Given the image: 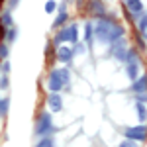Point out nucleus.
I'll use <instances>...</instances> for the list:
<instances>
[{
    "label": "nucleus",
    "mask_w": 147,
    "mask_h": 147,
    "mask_svg": "<svg viewBox=\"0 0 147 147\" xmlns=\"http://www.w3.org/2000/svg\"><path fill=\"white\" fill-rule=\"evenodd\" d=\"M114 28H116L114 22H110V20H100V22L96 24V28H94V34L98 35L100 39H104V41H112Z\"/></svg>",
    "instance_id": "nucleus-1"
},
{
    "label": "nucleus",
    "mask_w": 147,
    "mask_h": 147,
    "mask_svg": "<svg viewBox=\"0 0 147 147\" xmlns=\"http://www.w3.org/2000/svg\"><path fill=\"white\" fill-rule=\"evenodd\" d=\"M124 134L127 139H134V141H143L147 137V129L143 125H139V127H125Z\"/></svg>",
    "instance_id": "nucleus-2"
},
{
    "label": "nucleus",
    "mask_w": 147,
    "mask_h": 147,
    "mask_svg": "<svg viewBox=\"0 0 147 147\" xmlns=\"http://www.w3.org/2000/svg\"><path fill=\"white\" fill-rule=\"evenodd\" d=\"M59 41H71V43H77V26H71L65 28L63 32L57 34V43Z\"/></svg>",
    "instance_id": "nucleus-3"
},
{
    "label": "nucleus",
    "mask_w": 147,
    "mask_h": 147,
    "mask_svg": "<svg viewBox=\"0 0 147 147\" xmlns=\"http://www.w3.org/2000/svg\"><path fill=\"white\" fill-rule=\"evenodd\" d=\"M53 127H51V116L47 112L41 114V118H39V122H37V127H35V131L39 134V136H43L47 131H51Z\"/></svg>",
    "instance_id": "nucleus-4"
},
{
    "label": "nucleus",
    "mask_w": 147,
    "mask_h": 147,
    "mask_svg": "<svg viewBox=\"0 0 147 147\" xmlns=\"http://www.w3.org/2000/svg\"><path fill=\"white\" fill-rule=\"evenodd\" d=\"M47 104H49V108L53 110V112H59L61 108H63V102H61V96L53 92V94H49V98H47Z\"/></svg>",
    "instance_id": "nucleus-5"
},
{
    "label": "nucleus",
    "mask_w": 147,
    "mask_h": 147,
    "mask_svg": "<svg viewBox=\"0 0 147 147\" xmlns=\"http://www.w3.org/2000/svg\"><path fill=\"white\" fill-rule=\"evenodd\" d=\"M131 90L136 92V94H145V90H147V77H139L137 80H134Z\"/></svg>",
    "instance_id": "nucleus-6"
},
{
    "label": "nucleus",
    "mask_w": 147,
    "mask_h": 147,
    "mask_svg": "<svg viewBox=\"0 0 147 147\" xmlns=\"http://www.w3.org/2000/svg\"><path fill=\"white\" fill-rule=\"evenodd\" d=\"M125 4H127V8L131 14H141L143 12V4H141V0H125ZM137 18V16H136Z\"/></svg>",
    "instance_id": "nucleus-7"
},
{
    "label": "nucleus",
    "mask_w": 147,
    "mask_h": 147,
    "mask_svg": "<svg viewBox=\"0 0 147 147\" xmlns=\"http://www.w3.org/2000/svg\"><path fill=\"white\" fill-rule=\"evenodd\" d=\"M57 57H59V61H71V57H73V49H71V47H59Z\"/></svg>",
    "instance_id": "nucleus-8"
},
{
    "label": "nucleus",
    "mask_w": 147,
    "mask_h": 147,
    "mask_svg": "<svg viewBox=\"0 0 147 147\" xmlns=\"http://www.w3.org/2000/svg\"><path fill=\"white\" fill-rule=\"evenodd\" d=\"M63 80L61 79H57V77H49V90L51 92H57V90H61L63 88Z\"/></svg>",
    "instance_id": "nucleus-9"
},
{
    "label": "nucleus",
    "mask_w": 147,
    "mask_h": 147,
    "mask_svg": "<svg viewBox=\"0 0 147 147\" xmlns=\"http://www.w3.org/2000/svg\"><path fill=\"white\" fill-rule=\"evenodd\" d=\"M51 77H57V79L63 80V82H69V71L67 69H55V71L51 73Z\"/></svg>",
    "instance_id": "nucleus-10"
},
{
    "label": "nucleus",
    "mask_w": 147,
    "mask_h": 147,
    "mask_svg": "<svg viewBox=\"0 0 147 147\" xmlns=\"http://www.w3.org/2000/svg\"><path fill=\"white\" fill-rule=\"evenodd\" d=\"M137 73H139L137 63H127V77L131 80H137Z\"/></svg>",
    "instance_id": "nucleus-11"
},
{
    "label": "nucleus",
    "mask_w": 147,
    "mask_h": 147,
    "mask_svg": "<svg viewBox=\"0 0 147 147\" xmlns=\"http://www.w3.org/2000/svg\"><path fill=\"white\" fill-rule=\"evenodd\" d=\"M92 12H94L96 16H102V14H104V6L100 4V0H92Z\"/></svg>",
    "instance_id": "nucleus-12"
},
{
    "label": "nucleus",
    "mask_w": 147,
    "mask_h": 147,
    "mask_svg": "<svg viewBox=\"0 0 147 147\" xmlns=\"http://www.w3.org/2000/svg\"><path fill=\"white\" fill-rule=\"evenodd\" d=\"M137 116H139L141 122H145V120H147V110H145V106H143L141 102L137 104Z\"/></svg>",
    "instance_id": "nucleus-13"
},
{
    "label": "nucleus",
    "mask_w": 147,
    "mask_h": 147,
    "mask_svg": "<svg viewBox=\"0 0 147 147\" xmlns=\"http://www.w3.org/2000/svg\"><path fill=\"white\" fill-rule=\"evenodd\" d=\"M8 108H10V100H8V98H2V102H0V114H2V116H6Z\"/></svg>",
    "instance_id": "nucleus-14"
},
{
    "label": "nucleus",
    "mask_w": 147,
    "mask_h": 147,
    "mask_svg": "<svg viewBox=\"0 0 147 147\" xmlns=\"http://www.w3.org/2000/svg\"><path fill=\"white\" fill-rule=\"evenodd\" d=\"M65 22H67V14H65V12H61V14H59V18L55 20V24H53V28H59V26H63Z\"/></svg>",
    "instance_id": "nucleus-15"
},
{
    "label": "nucleus",
    "mask_w": 147,
    "mask_h": 147,
    "mask_svg": "<svg viewBox=\"0 0 147 147\" xmlns=\"http://www.w3.org/2000/svg\"><path fill=\"white\" fill-rule=\"evenodd\" d=\"M122 35H124V28H122V26H116V28H114V34H112V41H116V39L122 37Z\"/></svg>",
    "instance_id": "nucleus-16"
},
{
    "label": "nucleus",
    "mask_w": 147,
    "mask_h": 147,
    "mask_svg": "<svg viewBox=\"0 0 147 147\" xmlns=\"http://www.w3.org/2000/svg\"><path fill=\"white\" fill-rule=\"evenodd\" d=\"M2 26H4V28H8V26H12L10 12H4V14H2Z\"/></svg>",
    "instance_id": "nucleus-17"
},
{
    "label": "nucleus",
    "mask_w": 147,
    "mask_h": 147,
    "mask_svg": "<svg viewBox=\"0 0 147 147\" xmlns=\"http://www.w3.org/2000/svg\"><path fill=\"white\" fill-rule=\"evenodd\" d=\"M90 37H92V26H90V24H86V26H84V39L88 41Z\"/></svg>",
    "instance_id": "nucleus-18"
},
{
    "label": "nucleus",
    "mask_w": 147,
    "mask_h": 147,
    "mask_svg": "<svg viewBox=\"0 0 147 147\" xmlns=\"http://www.w3.org/2000/svg\"><path fill=\"white\" fill-rule=\"evenodd\" d=\"M55 8H57L55 0H49V2L45 4V12H49V14H51V12H55Z\"/></svg>",
    "instance_id": "nucleus-19"
},
{
    "label": "nucleus",
    "mask_w": 147,
    "mask_h": 147,
    "mask_svg": "<svg viewBox=\"0 0 147 147\" xmlns=\"http://www.w3.org/2000/svg\"><path fill=\"white\" fill-rule=\"evenodd\" d=\"M37 147H53V139H43L37 143Z\"/></svg>",
    "instance_id": "nucleus-20"
},
{
    "label": "nucleus",
    "mask_w": 147,
    "mask_h": 147,
    "mask_svg": "<svg viewBox=\"0 0 147 147\" xmlns=\"http://www.w3.org/2000/svg\"><path fill=\"white\" fill-rule=\"evenodd\" d=\"M0 55H2V59H6V57H8V45H6V43H2V45H0Z\"/></svg>",
    "instance_id": "nucleus-21"
},
{
    "label": "nucleus",
    "mask_w": 147,
    "mask_h": 147,
    "mask_svg": "<svg viewBox=\"0 0 147 147\" xmlns=\"http://www.w3.org/2000/svg\"><path fill=\"white\" fill-rule=\"evenodd\" d=\"M120 147H137V143H134V139H127V141H122Z\"/></svg>",
    "instance_id": "nucleus-22"
},
{
    "label": "nucleus",
    "mask_w": 147,
    "mask_h": 147,
    "mask_svg": "<svg viewBox=\"0 0 147 147\" xmlns=\"http://www.w3.org/2000/svg\"><path fill=\"white\" fill-rule=\"evenodd\" d=\"M139 30H141V32L145 34V30H147V16H143V20L139 22Z\"/></svg>",
    "instance_id": "nucleus-23"
},
{
    "label": "nucleus",
    "mask_w": 147,
    "mask_h": 147,
    "mask_svg": "<svg viewBox=\"0 0 147 147\" xmlns=\"http://www.w3.org/2000/svg\"><path fill=\"white\" fill-rule=\"evenodd\" d=\"M2 71H4V75L10 71V65H8V61H4V63H2Z\"/></svg>",
    "instance_id": "nucleus-24"
},
{
    "label": "nucleus",
    "mask_w": 147,
    "mask_h": 147,
    "mask_svg": "<svg viewBox=\"0 0 147 147\" xmlns=\"http://www.w3.org/2000/svg\"><path fill=\"white\" fill-rule=\"evenodd\" d=\"M6 86H8V77L4 75V77H2V88H6Z\"/></svg>",
    "instance_id": "nucleus-25"
},
{
    "label": "nucleus",
    "mask_w": 147,
    "mask_h": 147,
    "mask_svg": "<svg viewBox=\"0 0 147 147\" xmlns=\"http://www.w3.org/2000/svg\"><path fill=\"white\" fill-rule=\"evenodd\" d=\"M18 2H20V0H10V2H8V6L14 8V6H18Z\"/></svg>",
    "instance_id": "nucleus-26"
},
{
    "label": "nucleus",
    "mask_w": 147,
    "mask_h": 147,
    "mask_svg": "<svg viewBox=\"0 0 147 147\" xmlns=\"http://www.w3.org/2000/svg\"><path fill=\"white\" fill-rule=\"evenodd\" d=\"M8 39H10V41H12V39H16V32H14V30H10V35H8Z\"/></svg>",
    "instance_id": "nucleus-27"
}]
</instances>
